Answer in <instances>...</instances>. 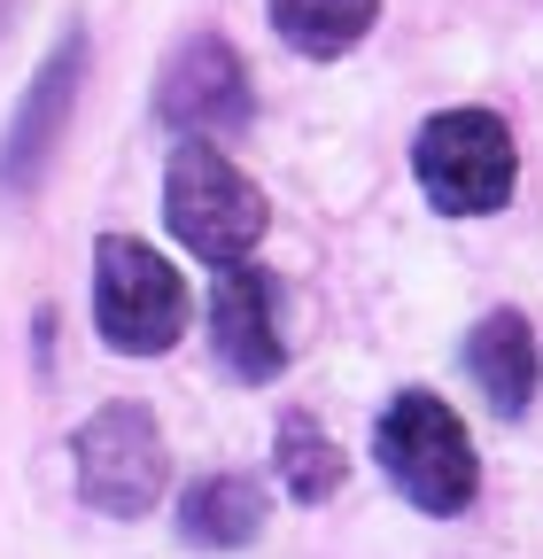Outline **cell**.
<instances>
[{
    "label": "cell",
    "instance_id": "cell-7",
    "mask_svg": "<svg viewBox=\"0 0 543 559\" xmlns=\"http://www.w3.org/2000/svg\"><path fill=\"white\" fill-rule=\"evenodd\" d=\"M79 79H86V32H62L55 55L39 62V79L24 86L16 117H9V140H0V187L32 194L62 148V124H71V102H79Z\"/></svg>",
    "mask_w": 543,
    "mask_h": 559
},
{
    "label": "cell",
    "instance_id": "cell-8",
    "mask_svg": "<svg viewBox=\"0 0 543 559\" xmlns=\"http://www.w3.org/2000/svg\"><path fill=\"white\" fill-rule=\"evenodd\" d=\"M210 342L233 381L264 389L280 381L288 366V342H280V288H272V272H256L249 257L241 264H218V288H210Z\"/></svg>",
    "mask_w": 543,
    "mask_h": 559
},
{
    "label": "cell",
    "instance_id": "cell-11",
    "mask_svg": "<svg viewBox=\"0 0 543 559\" xmlns=\"http://www.w3.org/2000/svg\"><path fill=\"white\" fill-rule=\"evenodd\" d=\"M381 16V0H272V24H280V39L311 62H334L350 55Z\"/></svg>",
    "mask_w": 543,
    "mask_h": 559
},
{
    "label": "cell",
    "instance_id": "cell-12",
    "mask_svg": "<svg viewBox=\"0 0 543 559\" xmlns=\"http://www.w3.org/2000/svg\"><path fill=\"white\" fill-rule=\"evenodd\" d=\"M272 466H280L288 498L295 506H326L334 489H342V451H334V436H318L311 412H288L280 436H272Z\"/></svg>",
    "mask_w": 543,
    "mask_h": 559
},
{
    "label": "cell",
    "instance_id": "cell-9",
    "mask_svg": "<svg viewBox=\"0 0 543 559\" xmlns=\"http://www.w3.org/2000/svg\"><path fill=\"white\" fill-rule=\"evenodd\" d=\"M466 373L482 381V396L505 419L528 412V396H535V334H528V319L520 311H490L482 326L466 334Z\"/></svg>",
    "mask_w": 543,
    "mask_h": 559
},
{
    "label": "cell",
    "instance_id": "cell-10",
    "mask_svg": "<svg viewBox=\"0 0 543 559\" xmlns=\"http://www.w3.org/2000/svg\"><path fill=\"white\" fill-rule=\"evenodd\" d=\"M264 528V489L249 474H202L179 498V536L202 551H241Z\"/></svg>",
    "mask_w": 543,
    "mask_h": 559
},
{
    "label": "cell",
    "instance_id": "cell-1",
    "mask_svg": "<svg viewBox=\"0 0 543 559\" xmlns=\"http://www.w3.org/2000/svg\"><path fill=\"white\" fill-rule=\"evenodd\" d=\"M373 451H381L388 481H396L420 513H435V521L466 513L473 489H482V459H473L466 419H458L443 396H427V389H403V396L381 412Z\"/></svg>",
    "mask_w": 543,
    "mask_h": 559
},
{
    "label": "cell",
    "instance_id": "cell-2",
    "mask_svg": "<svg viewBox=\"0 0 543 559\" xmlns=\"http://www.w3.org/2000/svg\"><path fill=\"white\" fill-rule=\"evenodd\" d=\"M186 280L132 234H101L94 241V334L117 358H164L186 334Z\"/></svg>",
    "mask_w": 543,
    "mask_h": 559
},
{
    "label": "cell",
    "instance_id": "cell-3",
    "mask_svg": "<svg viewBox=\"0 0 543 559\" xmlns=\"http://www.w3.org/2000/svg\"><path fill=\"white\" fill-rule=\"evenodd\" d=\"M164 226L202 257V264H241L264 226H272V210L264 194L218 156V140H179L171 148V171H164Z\"/></svg>",
    "mask_w": 543,
    "mask_h": 559
},
{
    "label": "cell",
    "instance_id": "cell-6",
    "mask_svg": "<svg viewBox=\"0 0 543 559\" xmlns=\"http://www.w3.org/2000/svg\"><path fill=\"white\" fill-rule=\"evenodd\" d=\"M156 117H164L179 140H233V132H249L256 94H249L241 55H233L218 32L186 39V47L164 62V79H156Z\"/></svg>",
    "mask_w": 543,
    "mask_h": 559
},
{
    "label": "cell",
    "instance_id": "cell-5",
    "mask_svg": "<svg viewBox=\"0 0 543 559\" xmlns=\"http://www.w3.org/2000/svg\"><path fill=\"white\" fill-rule=\"evenodd\" d=\"M71 466H79V498L109 521H141L171 481V451L148 404H101L71 443Z\"/></svg>",
    "mask_w": 543,
    "mask_h": 559
},
{
    "label": "cell",
    "instance_id": "cell-4",
    "mask_svg": "<svg viewBox=\"0 0 543 559\" xmlns=\"http://www.w3.org/2000/svg\"><path fill=\"white\" fill-rule=\"evenodd\" d=\"M412 171H420L435 210H450V218H490V210L512 202V179H520L512 124L490 117V109H443L412 140Z\"/></svg>",
    "mask_w": 543,
    "mask_h": 559
}]
</instances>
